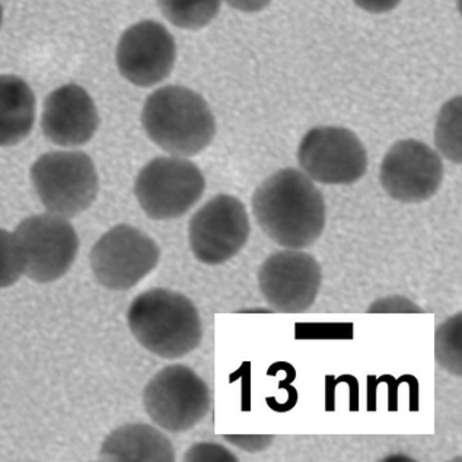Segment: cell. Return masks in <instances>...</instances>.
Masks as SVG:
<instances>
[{
	"label": "cell",
	"instance_id": "cell-1",
	"mask_svg": "<svg viewBox=\"0 0 462 462\" xmlns=\"http://www.w3.org/2000/svg\"><path fill=\"white\" fill-rule=\"evenodd\" d=\"M251 205L258 226L283 248H307L326 229V201L321 191L295 168H284L265 179L255 189Z\"/></svg>",
	"mask_w": 462,
	"mask_h": 462
},
{
	"label": "cell",
	"instance_id": "cell-2",
	"mask_svg": "<svg viewBox=\"0 0 462 462\" xmlns=\"http://www.w3.org/2000/svg\"><path fill=\"white\" fill-rule=\"evenodd\" d=\"M142 125L156 146L181 158L199 155L217 136V120L206 99L179 85L149 95Z\"/></svg>",
	"mask_w": 462,
	"mask_h": 462
},
{
	"label": "cell",
	"instance_id": "cell-3",
	"mask_svg": "<svg viewBox=\"0 0 462 462\" xmlns=\"http://www.w3.org/2000/svg\"><path fill=\"white\" fill-rule=\"evenodd\" d=\"M130 331L144 349L163 359H180L198 349L203 337L200 314L182 293L152 289L133 300Z\"/></svg>",
	"mask_w": 462,
	"mask_h": 462
},
{
	"label": "cell",
	"instance_id": "cell-4",
	"mask_svg": "<svg viewBox=\"0 0 462 462\" xmlns=\"http://www.w3.org/2000/svg\"><path fill=\"white\" fill-rule=\"evenodd\" d=\"M31 181L42 206L66 219L84 213L98 196V172L84 152H49L40 156L31 168Z\"/></svg>",
	"mask_w": 462,
	"mask_h": 462
},
{
	"label": "cell",
	"instance_id": "cell-5",
	"mask_svg": "<svg viewBox=\"0 0 462 462\" xmlns=\"http://www.w3.org/2000/svg\"><path fill=\"white\" fill-rule=\"evenodd\" d=\"M205 175L181 156H160L142 168L134 182L142 210L153 220L177 219L203 198Z\"/></svg>",
	"mask_w": 462,
	"mask_h": 462
},
{
	"label": "cell",
	"instance_id": "cell-6",
	"mask_svg": "<svg viewBox=\"0 0 462 462\" xmlns=\"http://www.w3.org/2000/svg\"><path fill=\"white\" fill-rule=\"evenodd\" d=\"M212 404L210 390L200 376L184 365L161 369L143 391V406L155 425L172 433L199 425Z\"/></svg>",
	"mask_w": 462,
	"mask_h": 462
},
{
	"label": "cell",
	"instance_id": "cell-7",
	"mask_svg": "<svg viewBox=\"0 0 462 462\" xmlns=\"http://www.w3.org/2000/svg\"><path fill=\"white\" fill-rule=\"evenodd\" d=\"M23 274L37 283H51L68 273L79 251V238L66 217L35 215L16 226Z\"/></svg>",
	"mask_w": 462,
	"mask_h": 462
},
{
	"label": "cell",
	"instance_id": "cell-8",
	"mask_svg": "<svg viewBox=\"0 0 462 462\" xmlns=\"http://www.w3.org/2000/svg\"><path fill=\"white\" fill-rule=\"evenodd\" d=\"M250 234L245 206L229 194H217L210 199L189 219V248L203 264L229 262L248 243Z\"/></svg>",
	"mask_w": 462,
	"mask_h": 462
},
{
	"label": "cell",
	"instance_id": "cell-9",
	"mask_svg": "<svg viewBox=\"0 0 462 462\" xmlns=\"http://www.w3.org/2000/svg\"><path fill=\"white\" fill-rule=\"evenodd\" d=\"M155 239L130 225H117L98 239L91 251V267L104 288L129 291L160 263Z\"/></svg>",
	"mask_w": 462,
	"mask_h": 462
},
{
	"label": "cell",
	"instance_id": "cell-10",
	"mask_svg": "<svg viewBox=\"0 0 462 462\" xmlns=\"http://www.w3.org/2000/svg\"><path fill=\"white\" fill-rule=\"evenodd\" d=\"M298 162L314 181L346 186L359 181L368 171V153L352 130L315 127L303 136Z\"/></svg>",
	"mask_w": 462,
	"mask_h": 462
},
{
	"label": "cell",
	"instance_id": "cell-11",
	"mask_svg": "<svg viewBox=\"0 0 462 462\" xmlns=\"http://www.w3.org/2000/svg\"><path fill=\"white\" fill-rule=\"evenodd\" d=\"M258 288L274 311L298 314L314 305L321 289V265L305 251H279L267 257L257 274Z\"/></svg>",
	"mask_w": 462,
	"mask_h": 462
},
{
	"label": "cell",
	"instance_id": "cell-12",
	"mask_svg": "<svg viewBox=\"0 0 462 462\" xmlns=\"http://www.w3.org/2000/svg\"><path fill=\"white\" fill-rule=\"evenodd\" d=\"M379 180L391 199L423 203L442 186L444 162L439 153L423 142L400 141L383 156Z\"/></svg>",
	"mask_w": 462,
	"mask_h": 462
},
{
	"label": "cell",
	"instance_id": "cell-13",
	"mask_svg": "<svg viewBox=\"0 0 462 462\" xmlns=\"http://www.w3.org/2000/svg\"><path fill=\"white\" fill-rule=\"evenodd\" d=\"M177 46L170 31L155 21L134 23L120 38L117 68L125 80L136 87L158 85L174 69Z\"/></svg>",
	"mask_w": 462,
	"mask_h": 462
},
{
	"label": "cell",
	"instance_id": "cell-14",
	"mask_svg": "<svg viewBox=\"0 0 462 462\" xmlns=\"http://www.w3.org/2000/svg\"><path fill=\"white\" fill-rule=\"evenodd\" d=\"M98 125L94 99L79 85H63L47 97L42 130L51 143L63 148L82 146L95 136Z\"/></svg>",
	"mask_w": 462,
	"mask_h": 462
},
{
	"label": "cell",
	"instance_id": "cell-15",
	"mask_svg": "<svg viewBox=\"0 0 462 462\" xmlns=\"http://www.w3.org/2000/svg\"><path fill=\"white\" fill-rule=\"evenodd\" d=\"M103 461L172 462L174 447L167 436L148 425H125L114 430L99 454Z\"/></svg>",
	"mask_w": 462,
	"mask_h": 462
},
{
	"label": "cell",
	"instance_id": "cell-16",
	"mask_svg": "<svg viewBox=\"0 0 462 462\" xmlns=\"http://www.w3.org/2000/svg\"><path fill=\"white\" fill-rule=\"evenodd\" d=\"M35 122V95L15 75H0V148L15 146L30 136Z\"/></svg>",
	"mask_w": 462,
	"mask_h": 462
},
{
	"label": "cell",
	"instance_id": "cell-17",
	"mask_svg": "<svg viewBox=\"0 0 462 462\" xmlns=\"http://www.w3.org/2000/svg\"><path fill=\"white\" fill-rule=\"evenodd\" d=\"M156 4L172 25L196 31L217 18L222 0H156Z\"/></svg>",
	"mask_w": 462,
	"mask_h": 462
},
{
	"label": "cell",
	"instance_id": "cell-18",
	"mask_svg": "<svg viewBox=\"0 0 462 462\" xmlns=\"http://www.w3.org/2000/svg\"><path fill=\"white\" fill-rule=\"evenodd\" d=\"M435 357L440 368L462 376V312L442 322L435 333Z\"/></svg>",
	"mask_w": 462,
	"mask_h": 462
},
{
	"label": "cell",
	"instance_id": "cell-19",
	"mask_svg": "<svg viewBox=\"0 0 462 462\" xmlns=\"http://www.w3.org/2000/svg\"><path fill=\"white\" fill-rule=\"evenodd\" d=\"M455 98L451 104L444 106L440 113L439 122L436 127V143L442 152V155L447 156L452 162L461 163V116L458 110L455 108L457 101Z\"/></svg>",
	"mask_w": 462,
	"mask_h": 462
},
{
	"label": "cell",
	"instance_id": "cell-20",
	"mask_svg": "<svg viewBox=\"0 0 462 462\" xmlns=\"http://www.w3.org/2000/svg\"><path fill=\"white\" fill-rule=\"evenodd\" d=\"M23 274V258L19 254L15 236L0 229V289L15 284Z\"/></svg>",
	"mask_w": 462,
	"mask_h": 462
},
{
	"label": "cell",
	"instance_id": "cell-21",
	"mask_svg": "<svg viewBox=\"0 0 462 462\" xmlns=\"http://www.w3.org/2000/svg\"><path fill=\"white\" fill-rule=\"evenodd\" d=\"M369 314H421V308L406 296H387L368 308Z\"/></svg>",
	"mask_w": 462,
	"mask_h": 462
},
{
	"label": "cell",
	"instance_id": "cell-22",
	"mask_svg": "<svg viewBox=\"0 0 462 462\" xmlns=\"http://www.w3.org/2000/svg\"><path fill=\"white\" fill-rule=\"evenodd\" d=\"M186 461L199 462H236V455L229 449L217 444H198L193 445L187 451Z\"/></svg>",
	"mask_w": 462,
	"mask_h": 462
},
{
	"label": "cell",
	"instance_id": "cell-23",
	"mask_svg": "<svg viewBox=\"0 0 462 462\" xmlns=\"http://www.w3.org/2000/svg\"><path fill=\"white\" fill-rule=\"evenodd\" d=\"M224 439L246 452L264 451L273 444V435H225Z\"/></svg>",
	"mask_w": 462,
	"mask_h": 462
},
{
	"label": "cell",
	"instance_id": "cell-24",
	"mask_svg": "<svg viewBox=\"0 0 462 462\" xmlns=\"http://www.w3.org/2000/svg\"><path fill=\"white\" fill-rule=\"evenodd\" d=\"M364 11L371 14H385L397 8L402 0H353Z\"/></svg>",
	"mask_w": 462,
	"mask_h": 462
},
{
	"label": "cell",
	"instance_id": "cell-25",
	"mask_svg": "<svg viewBox=\"0 0 462 462\" xmlns=\"http://www.w3.org/2000/svg\"><path fill=\"white\" fill-rule=\"evenodd\" d=\"M226 2L234 9L253 14V12H260L267 8L272 0H226Z\"/></svg>",
	"mask_w": 462,
	"mask_h": 462
},
{
	"label": "cell",
	"instance_id": "cell-26",
	"mask_svg": "<svg viewBox=\"0 0 462 462\" xmlns=\"http://www.w3.org/2000/svg\"><path fill=\"white\" fill-rule=\"evenodd\" d=\"M2 23H4V8L0 5V27H2Z\"/></svg>",
	"mask_w": 462,
	"mask_h": 462
}]
</instances>
